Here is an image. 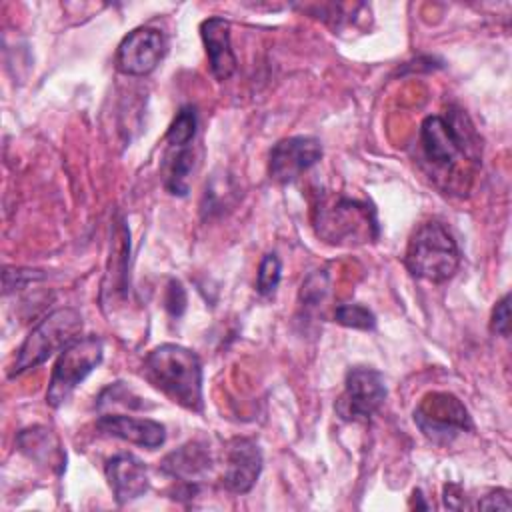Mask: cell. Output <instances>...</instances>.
Returning <instances> with one entry per match:
<instances>
[{"label":"cell","instance_id":"4","mask_svg":"<svg viewBox=\"0 0 512 512\" xmlns=\"http://www.w3.org/2000/svg\"><path fill=\"white\" fill-rule=\"evenodd\" d=\"M314 226L330 244H366L380 234L374 206L350 196H334L318 204Z\"/></svg>","mask_w":512,"mask_h":512},{"label":"cell","instance_id":"3","mask_svg":"<svg viewBox=\"0 0 512 512\" xmlns=\"http://www.w3.org/2000/svg\"><path fill=\"white\" fill-rule=\"evenodd\" d=\"M404 264L416 278L428 282H446L460 266V250L450 230L442 222L430 220L412 232L406 246Z\"/></svg>","mask_w":512,"mask_h":512},{"label":"cell","instance_id":"20","mask_svg":"<svg viewBox=\"0 0 512 512\" xmlns=\"http://www.w3.org/2000/svg\"><path fill=\"white\" fill-rule=\"evenodd\" d=\"M282 278V262L280 258L270 252L260 260L258 274H256V292L260 296H272Z\"/></svg>","mask_w":512,"mask_h":512},{"label":"cell","instance_id":"10","mask_svg":"<svg viewBox=\"0 0 512 512\" xmlns=\"http://www.w3.org/2000/svg\"><path fill=\"white\" fill-rule=\"evenodd\" d=\"M322 158V144L314 136H290L278 140L268 156V174L276 184L298 180Z\"/></svg>","mask_w":512,"mask_h":512},{"label":"cell","instance_id":"8","mask_svg":"<svg viewBox=\"0 0 512 512\" xmlns=\"http://www.w3.org/2000/svg\"><path fill=\"white\" fill-rule=\"evenodd\" d=\"M386 400L384 376L368 366H354L348 370L344 390L338 396L334 410L342 420L366 422Z\"/></svg>","mask_w":512,"mask_h":512},{"label":"cell","instance_id":"13","mask_svg":"<svg viewBox=\"0 0 512 512\" xmlns=\"http://www.w3.org/2000/svg\"><path fill=\"white\" fill-rule=\"evenodd\" d=\"M104 472L118 504L136 500L150 486L146 466L134 454H128V452L112 456L106 462Z\"/></svg>","mask_w":512,"mask_h":512},{"label":"cell","instance_id":"23","mask_svg":"<svg viewBox=\"0 0 512 512\" xmlns=\"http://www.w3.org/2000/svg\"><path fill=\"white\" fill-rule=\"evenodd\" d=\"M490 330L500 336L510 334V294H504L496 302V306L492 310V318H490Z\"/></svg>","mask_w":512,"mask_h":512},{"label":"cell","instance_id":"17","mask_svg":"<svg viewBox=\"0 0 512 512\" xmlns=\"http://www.w3.org/2000/svg\"><path fill=\"white\" fill-rule=\"evenodd\" d=\"M190 146L168 148L166 152L164 186L172 196H186L190 190V180L196 164V156Z\"/></svg>","mask_w":512,"mask_h":512},{"label":"cell","instance_id":"11","mask_svg":"<svg viewBox=\"0 0 512 512\" xmlns=\"http://www.w3.org/2000/svg\"><path fill=\"white\" fill-rule=\"evenodd\" d=\"M262 472V452L250 438H232L226 448L224 486L234 494H246Z\"/></svg>","mask_w":512,"mask_h":512},{"label":"cell","instance_id":"5","mask_svg":"<svg viewBox=\"0 0 512 512\" xmlns=\"http://www.w3.org/2000/svg\"><path fill=\"white\" fill-rule=\"evenodd\" d=\"M82 332V314L76 308H58L46 314L24 338L8 370L14 378L30 368L44 364L52 354L62 352Z\"/></svg>","mask_w":512,"mask_h":512},{"label":"cell","instance_id":"14","mask_svg":"<svg viewBox=\"0 0 512 512\" xmlns=\"http://www.w3.org/2000/svg\"><path fill=\"white\" fill-rule=\"evenodd\" d=\"M200 36H202L214 78L220 82L228 80L238 66V58L230 42V22L220 16L206 18L200 24Z\"/></svg>","mask_w":512,"mask_h":512},{"label":"cell","instance_id":"7","mask_svg":"<svg viewBox=\"0 0 512 512\" xmlns=\"http://www.w3.org/2000/svg\"><path fill=\"white\" fill-rule=\"evenodd\" d=\"M414 422L434 444H450L462 432L472 430L466 406L450 392H428L414 410Z\"/></svg>","mask_w":512,"mask_h":512},{"label":"cell","instance_id":"25","mask_svg":"<svg viewBox=\"0 0 512 512\" xmlns=\"http://www.w3.org/2000/svg\"><path fill=\"white\" fill-rule=\"evenodd\" d=\"M444 506L446 508H454V510L468 508L466 496H464L460 486H456V484H446L444 486Z\"/></svg>","mask_w":512,"mask_h":512},{"label":"cell","instance_id":"22","mask_svg":"<svg viewBox=\"0 0 512 512\" xmlns=\"http://www.w3.org/2000/svg\"><path fill=\"white\" fill-rule=\"evenodd\" d=\"M164 306L172 318H180L186 310V290L178 280H170L164 294Z\"/></svg>","mask_w":512,"mask_h":512},{"label":"cell","instance_id":"9","mask_svg":"<svg viewBox=\"0 0 512 512\" xmlns=\"http://www.w3.org/2000/svg\"><path fill=\"white\" fill-rule=\"evenodd\" d=\"M168 50V40L158 28L140 26L128 32L116 50V68L128 76L150 74Z\"/></svg>","mask_w":512,"mask_h":512},{"label":"cell","instance_id":"12","mask_svg":"<svg viewBox=\"0 0 512 512\" xmlns=\"http://www.w3.org/2000/svg\"><path fill=\"white\" fill-rule=\"evenodd\" d=\"M98 430L124 442L154 450L164 444L166 428L152 418H134L126 414H104L96 422Z\"/></svg>","mask_w":512,"mask_h":512},{"label":"cell","instance_id":"15","mask_svg":"<svg viewBox=\"0 0 512 512\" xmlns=\"http://www.w3.org/2000/svg\"><path fill=\"white\" fill-rule=\"evenodd\" d=\"M162 472L182 480L184 484H194L208 468H210V454L198 442H188L178 450L170 452L162 464Z\"/></svg>","mask_w":512,"mask_h":512},{"label":"cell","instance_id":"21","mask_svg":"<svg viewBox=\"0 0 512 512\" xmlns=\"http://www.w3.org/2000/svg\"><path fill=\"white\" fill-rule=\"evenodd\" d=\"M328 288H330V282H328V274L324 270H316L312 272L304 282H302V288H300V304L306 308V310H312V308H318L326 294H328Z\"/></svg>","mask_w":512,"mask_h":512},{"label":"cell","instance_id":"19","mask_svg":"<svg viewBox=\"0 0 512 512\" xmlns=\"http://www.w3.org/2000/svg\"><path fill=\"white\" fill-rule=\"evenodd\" d=\"M334 322L354 330H374L376 316L362 304H340L334 310Z\"/></svg>","mask_w":512,"mask_h":512},{"label":"cell","instance_id":"1","mask_svg":"<svg viewBox=\"0 0 512 512\" xmlns=\"http://www.w3.org/2000/svg\"><path fill=\"white\" fill-rule=\"evenodd\" d=\"M420 158L430 178L448 182V188L480 160L478 134L462 110L450 108L448 114L426 116L418 134Z\"/></svg>","mask_w":512,"mask_h":512},{"label":"cell","instance_id":"2","mask_svg":"<svg viewBox=\"0 0 512 512\" xmlns=\"http://www.w3.org/2000/svg\"><path fill=\"white\" fill-rule=\"evenodd\" d=\"M142 376L182 408L202 410V362L194 350L180 344H160L144 358Z\"/></svg>","mask_w":512,"mask_h":512},{"label":"cell","instance_id":"18","mask_svg":"<svg viewBox=\"0 0 512 512\" xmlns=\"http://www.w3.org/2000/svg\"><path fill=\"white\" fill-rule=\"evenodd\" d=\"M198 128V114L194 106H182L166 130L168 148L190 146Z\"/></svg>","mask_w":512,"mask_h":512},{"label":"cell","instance_id":"6","mask_svg":"<svg viewBox=\"0 0 512 512\" xmlns=\"http://www.w3.org/2000/svg\"><path fill=\"white\" fill-rule=\"evenodd\" d=\"M104 356V344L98 336H78L60 354L52 368L46 402L52 408H60L74 390L84 382V378L100 366Z\"/></svg>","mask_w":512,"mask_h":512},{"label":"cell","instance_id":"24","mask_svg":"<svg viewBox=\"0 0 512 512\" xmlns=\"http://www.w3.org/2000/svg\"><path fill=\"white\" fill-rule=\"evenodd\" d=\"M474 508L478 510H510L512 502H510V492L504 488H496L490 490L486 496H482Z\"/></svg>","mask_w":512,"mask_h":512},{"label":"cell","instance_id":"16","mask_svg":"<svg viewBox=\"0 0 512 512\" xmlns=\"http://www.w3.org/2000/svg\"><path fill=\"white\" fill-rule=\"evenodd\" d=\"M20 450L38 462H48V466H56L60 472L64 468V452L60 448L58 438L52 430L44 426H34L22 430L16 438Z\"/></svg>","mask_w":512,"mask_h":512}]
</instances>
